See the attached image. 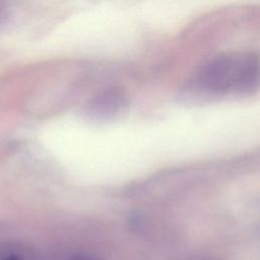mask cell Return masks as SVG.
<instances>
[{
  "mask_svg": "<svg viewBox=\"0 0 260 260\" xmlns=\"http://www.w3.org/2000/svg\"><path fill=\"white\" fill-rule=\"evenodd\" d=\"M258 55L251 51L222 53L208 60L198 71L197 85L212 93H247L258 86Z\"/></svg>",
  "mask_w": 260,
  "mask_h": 260,
  "instance_id": "cell-1",
  "label": "cell"
},
{
  "mask_svg": "<svg viewBox=\"0 0 260 260\" xmlns=\"http://www.w3.org/2000/svg\"><path fill=\"white\" fill-rule=\"evenodd\" d=\"M122 95L120 92L112 90L105 92L102 96H99L90 105L93 114L102 115L109 114L110 112H115L122 104Z\"/></svg>",
  "mask_w": 260,
  "mask_h": 260,
  "instance_id": "cell-2",
  "label": "cell"
},
{
  "mask_svg": "<svg viewBox=\"0 0 260 260\" xmlns=\"http://www.w3.org/2000/svg\"><path fill=\"white\" fill-rule=\"evenodd\" d=\"M11 20V12L5 3L0 2V29L4 28Z\"/></svg>",
  "mask_w": 260,
  "mask_h": 260,
  "instance_id": "cell-3",
  "label": "cell"
},
{
  "mask_svg": "<svg viewBox=\"0 0 260 260\" xmlns=\"http://www.w3.org/2000/svg\"><path fill=\"white\" fill-rule=\"evenodd\" d=\"M70 260H102L101 258L94 256V255H91L89 253H76L74 255L71 256Z\"/></svg>",
  "mask_w": 260,
  "mask_h": 260,
  "instance_id": "cell-4",
  "label": "cell"
},
{
  "mask_svg": "<svg viewBox=\"0 0 260 260\" xmlns=\"http://www.w3.org/2000/svg\"><path fill=\"white\" fill-rule=\"evenodd\" d=\"M2 260H20V258L17 257V256H15V255H10V256H8V257L2 259Z\"/></svg>",
  "mask_w": 260,
  "mask_h": 260,
  "instance_id": "cell-5",
  "label": "cell"
}]
</instances>
